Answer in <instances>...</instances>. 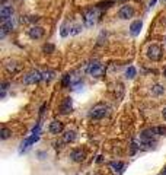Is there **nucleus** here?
I'll list each match as a JSON object with an SVG mask.
<instances>
[{
    "label": "nucleus",
    "mask_w": 166,
    "mask_h": 175,
    "mask_svg": "<svg viewBox=\"0 0 166 175\" xmlns=\"http://www.w3.org/2000/svg\"><path fill=\"white\" fill-rule=\"evenodd\" d=\"M108 112H109V107L108 105H105V104H96V105H93L90 111H89V117L92 118V120H100V118H103L105 115H108Z\"/></svg>",
    "instance_id": "nucleus-1"
},
{
    "label": "nucleus",
    "mask_w": 166,
    "mask_h": 175,
    "mask_svg": "<svg viewBox=\"0 0 166 175\" xmlns=\"http://www.w3.org/2000/svg\"><path fill=\"white\" fill-rule=\"evenodd\" d=\"M98 16H99V10H98L96 7H93V9H86V10L83 12V21H85V25H86L88 28L93 26V25L96 23Z\"/></svg>",
    "instance_id": "nucleus-2"
},
{
    "label": "nucleus",
    "mask_w": 166,
    "mask_h": 175,
    "mask_svg": "<svg viewBox=\"0 0 166 175\" xmlns=\"http://www.w3.org/2000/svg\"><path fill=\"white\" fill-rule=\"evenodd\" d=\"M86 72L93 77H100V76H103V73H105V66L100 64L98 60H95V61H92V63L88 66Z\"/></svg>",
    "instance_id": "nucleus-3"
},
{
    "label": "nucleus",
    "mask_w": 166,
    "mask_h": 175,
    "mask_svg": "<svg viewBox=\"0 0 166 175\" xmlns=\"http://www.w3.org/2000/svg\"><path fill=\"white\" fill-rule=\"evenodd\" d=\"M41 80H42V73L39 70H32V72H29L26 76L23 77L22 82L25 85H35V83H38Z\"/></svg>",
    "instance_id": "nucleus-4"
},
{
    "label": "nucleus",
    "mask_w": 166,
    "mask_h": 175,
    "mask_svg": "<svg viewBox=\"0 0 166 175\" xmlns=\"http://www.w3.org/2000/svg\"><path fill=\"white\" fill-rule=\"evenodd\" d=\"M147 57L152 60V61H157V60H160V57H162V48L159 47V45H150L149 48H147Z\"/></svg>",
    "instance_id": "nucleus-5"
},
{
    "label": "nucleus",
    "mask_w": 166,
    "mask_h": 175,
    "mask_svg": "<svg viewBox=\"0 0 166 175\" xmlns=\"http://www.w3.org/2000/svg\"><path fill=\"white\" fill-rule=\"evenodd\" d=\"M134 16V9L131 6H128V4H125V6H122L120 7V10H118V18L120 19H130V18H133Z\"/></svg>",
    "instance_id": "nucleus-6"
},
{
    "label": "nucleus",
    "mask_w": 166,
    "mask_h": 175,
    "mask_svg": "<svg viewBox=\"0 0 166 175\" xmlns=\"http://www.w3.org/2000/svg\"><path fill=\"white\" fill-rule=\"evenodd\" d=\"M28 35H29V38H32V40H39V38L44 37V29H42L41 26H31V28L28 29Z\"/></svg>",
    "instance_id": "nucleus-7"
},
{
    "label": "nucleus",
    "mask_w": 166,
    "mask_h": 175,
    "mask_svg": "<svg viewBox=\"0 0 166 175\" xmlns=\"http://www.w3.org/2000/svg\"><path fill=\"white\" fill-rule=\"evenodd\" d=\"M12 15H13V7L12 6H1V9H0V18H1V21H9L12 18Z\"/></svg>",
    "instance_id": "nucleus-8"
},
{
    "label": "nucleus",
    "mask_w": 166,
    "mask_h": 175,
    "mask_svg": "<svg viewBox=\"0 0 166 175\" xmlns=\"http://www.w3.org/2000/svg\"><path fill=\"white\" fill-rule=\"evenodd\" d=\"M63 130H64V124L61 121L54 120L50 124V133H53V134H60V133H63Z\"/></svg>",
    "instance_id": "nucleus-9"
},
{
    "label": "nucleus",
    "mask_w": 166,
    "mask_h": 175,
    "mask_svg": "<svg viewBox=\"0 0 166 175\" xmlns=\"http://www.w3.org/2000/svg\"><path fill=\"white\" fill-rule=\"evenodd\" d=\"M70 158L74 162H82V161H85V152L82 149H73L70 152Z\"/></svg>",
    "instance_id": "nucleus-10"
},
{
    "label": "nucleus",
    "mask_w": 166,
    "mask_h": 175,
    "mask_svg": "<svg viewBox=\"0 0 166 175\" xmlns=\"http://www.w3.org/2000/svg\"><path fill=\"white\" fill-rule=\"evenodd\" d=\"M71 99L70 98H66L63 101V104H61V107H60V111H61V114H68V112H71Z\"/></svg>",
    "instance_id": "nucleus-11"
},
{
    "label": "nucleus",
    "mask_w": 166,
    "mask_h": 175,
    "mask_svg": "<svg viewBox=\"0 0 166 175\" xmlns=\"http://www.w3.org/2000/svg\"><path fill=\"white\" fill-rule=\"evenodd\" d=\"M141 26H143V22L141 21H134L133 23H131V26H130L131 35H138L140 31H141Z\"/></svg>",
    "instance_id": "nucleus-12"
},
{
    "label": "nucleus",
    "mask_w": 166,
    "mask_h": 175,
    "mask_svg": "<svg viewBox=\"0 0 166 175\" xmlns=\"http://www.w3.org/2000/svg\"><path fill=\"white\" fill-rule=\"evenodd\" d=\"M74 140H76V131L68 130L63 134V142L64 143H71V142H74Z\"/></svg>",
    "instance_id": "nucleus-13"
},
{
    "label": "nucleus",
    "mask_w": 166,
    "mask_h": 175,
    "mask_svg": "<svg viewBox=\"0 0 166 175\" xmlns=\"http://www.w3.org/2000/svg\"><path fill=\"white\" fill-rule=\"evenodd\" d=\"M6 69H7V72L9 73H15L18 69H19V66H18V63L15 61V60H6Z\"/></svg>",
    "instance_id": "nucleus-14"
},
{
    "label": "nucleus",
    "mask_w": 166,
    "mask_h": 175,
    "mask_svg": "<svg viewBox=\"0 0 166 175\" xmlns=\"http://www.w3.org/2000/svg\"><path fill=\"white\" fill-rule=\"evenodd\" d=\"M38 139H39V137H38V134H32L29 139H26V140L22 143V150H23V149H26V147H29V146H31L32 143L36 142Z\"/></svg>",
    "instance_id": "nucleus-15"
},
{
    "label": "nucleus",
    "mask_w": 166,
    "mask_h": 175,
    "mask_svg": "<svg viewBox=\"0 0 166 175\" xmlns=\"http://www.w3.org/2000/svg\"><path fill=\"white\" fill-rule=\"evenodd\" d=\"M10 136H12V130L6 129V127H1V130H0V139H1V140H6V139H9Z\"/></svg>",
    "instance_id": "nucleus-16"
},
{
    "label": "nucleus",
    "mask_w": 166,
    "mask_h": 175,
    "mask_svg": "<svg viewBox=\"0 0 166 175\" xmlns=\"http://www.w3.org/2000/svg\"><path fill=\"white\" fill-rule=\"evenodd\" d=\"M165 92V89L162 85H155V86L152 88V95H155V96H159V95H162Z\"/></svg>",
    "instance_id": "nucleus-17"
},
{
    "label": "nucleus",
    "mask_w": 166,
    "mask_h": 175,
    "mask_svg": "<svg viewBox=\"0 0 166 175\" xmlns=\"http://www.w3.org/2000/svg\"><path fill=\"white\" fill-rule=\"evenodd\" d=\"M135 73H137V70H135V67H133V66H130L127 70H125V77L127 79H133L134 76H135Z\"/></svg>",
    "instance_id": "nucleus-18"
},
{
    "label": "nucleus",
    "mask_w": 166,
    "mask_h": 175,
    "mask_svg": "<svg viewBox=\"0 0 166 175\" xmlns=\"http://www.w3.org/2000/svg\"><path fill=\"white\" fill-rule=\"evenodd\" d=\"M111 168H114V171H118V172H121L122 168H124V164L122 162H111Z\"/></svg>",
    "instance_id": "nucleus-19"
},
{
    "label": "nucleus",
    "mask_w": 166,
    "mask_h": 175,
    "mask_svg": "<svg viewBox=\"0 0 166 175\" xmlns=\"http://www.w3.org/2000/svg\"><path fill=\"white\" fill-rule=\"evenodd\" d=\"M53 76H54V73L53 72H42V80H47V82H50L51 79H53Z\"/></svg>",
    "instance_id": "nucleus-20"
},
{
    "label": "nucleus",
    "mask_w": 166,
    "mask_h": 175,
    "mask_svg": "<svg viewBox=\"0 0 166 175\" xmlns=\"http://www.w3.org/2000/svg\"><path fill=\"white\" fill-rule=\"evenodd\" d=\"M156 131H157V136H166V126L156 127Z\"/></svg>",
    "instance_id": "nucleus-21"
},
{
    "label": "nucleus",
    "mask_w": 166,
    "mask_h": 175,
    "mask_svg": "<svg viewBox=\"0 0 166 175\" xmlns=\"http://www.w3.org/2000/svg\"><path fill=\"white\" fill-rule=\"evenodd\" d=\"M82 31V26L80 25H74L73 28H71V31H70V35H76V34H79Z\"/></svg>",
    "instance_id": "nucleus-22"
},
{
    "label": "nucleus",
    "mask_w": 166,
    "mask_h": 175,
    "mask_svg": "<svg viewBox=\"0 0 166 175\" xmlns=\"http://www.w3.org/2000/svg\"><path fill=\"white\" fill-rule=\"evenodd\" d=\"M44 51L45 53H53V51H54V45H53V44H45Z\"/></svg>",
    "instance_id": "nucleus-23"
},
{
    "label": "nucleus",
    "mask_w": 166,
    "mask_h": 175,
    "mask_svg": "<svg viewBox=\"0 0 166 175\" xmlns=\"http://www.w3.org/2000/svg\"><path fill=\"white\" fill-rule=\"evenodd\" d=\"M60 34H61V37H67V35H68V31H67L66 25H63V26H61V31H60Z\"/></svg>",
    "instance_id": "nucleus-24"
},
{
    "label": "nucleus",
    "mask_w": 166,
    "mask_h": 175,
    "mask_svg": "<svg viewBox=\"0 0 166 175\" xmlns=\"http://www.w3.org/2000/svg\"><path fill=\"white\" fill-rule=\"evenodd\" d=\"M7 86H9V85H7L6 82H3V83H1V98L4 96V93H6V89H7Z\"/></svg>",
    "instance_id": "nucleus-25"
},
{
    "label": "nucleus",
    "mask_w": 166,
    "mask_h": 175,
    "mask_svg": "<svg viewBox=\"0 0 166 175\" xmlns=\"http://www.w3.org/2000/svg\"><path fill=\"white\" fill-rule=\"evenodd\" d=\"M38 133H39V124H36L32 129V134H38Z\"/></svg>",
    "instance_id": "nucleus-26"
},
{
    "label": "nucleus",
    "mask_w": 166,
    "mask_h": 175,
    "mask_svg": "<svg viewBox=\"0 0 166 175\" xmlns=\"http://www.w3.org/2000/svg\"><path fill=\"white\" fill-rule=\"evenodd\" d=\"M162 115H163V118L166 120V108H163V111H162Z\"/></svg>",
    "instance_id": "nucleus-27"
},
{
    "label": "nucleus",
    "mask_w": 166,
    "mask_h": 175,
    "mask_svg": "<svg viewBox=\"0 0 166 175\" xmlns=\"http://www.w3.org/2000/svg\"><path fill=\"white\" fill-rule=\"evenodd\" d=\"M162 25H163V26H166V18H165V19H162Z\"/></svg>",
    "instance_id": "nucleus-28"
},
{
    "label": "nucleus",
    "mask_w": 166,
    "mask_h": 175,
    "mask_svg": "<svg viewBox=\"0 0 166 175\" xmlns=\"http://www.w3.org/2000/svg\"><path fill=\"white\" fill-rule=\"evenodd\" d=\"M155 3H156V0H152V1H150V6H153Z\"/></svg>",
    "instance_id": "nucleus-29"
},
{
    "label": "nucleus",
    "mask_w": 166,
    "mask_h": 175,
    "mask_svg": "<svg viewBox=\"0 0 166 175\" xmlns=\"http://www.w3.org/2000/svg\"><path fill=\"white\" fill-rule=\"evenodd\" d=\"M0 3H1V4H4V3H6V0H0Z\"/></svg>",
    "instance_id": "nucleus-30"
},
{
    "label": "nucleus",
    "mask_w": 166,
    "mask_h": 175,
    "mask_svg": "<svg viewBox=\"0 0 166 175\" xmlns=\"http://www.w3.org/2000/svg\"><path fill=\"white\" fill-rule=\"evenodd\" d=\"M162 3H165V4H166V0H162Z\"/></svg>",
    "instance_id": "nucleus-31"
},
{
    "label": "nucleus",
    "mask_w": 166,
    "mask_h": 175,
    "mask_svg": "<svg viewBox=\"0 0 166 175\" xmlns=\"http://www.w3.org/2000/svg\"><path fill=\"white\" fill-rule=\"evenodd\" d=\"M165 77H166V70H165Z\"/></svg>",
    "instance_id": "nucleus-32"
},
{
    "label": "nucleus",
    "mask_w": 166,
    "mask_h": 175,
    "mask_svg": "<svg viewBox=\"0 0 166 175\" xmlns=\"http://www.w3.org/2000/svg\"><path fill=\"white\" fill-rule=\"evenodd\" d=\"M118 1H124V0H118Z\"/></svg>",
    "instance_id": "nucleus-33"
}]
</instances>
